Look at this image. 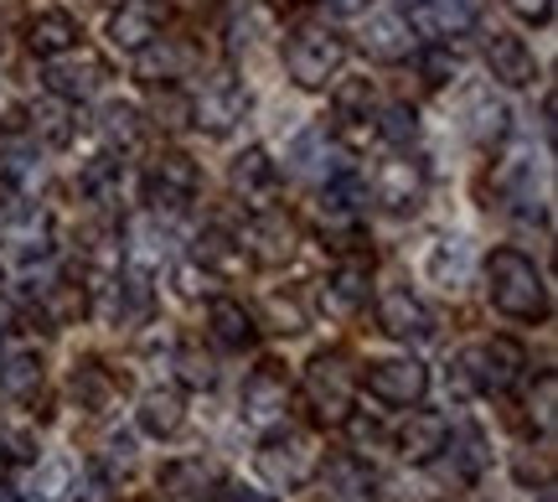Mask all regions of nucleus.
Wrapping results in <instances>:
<instances>
[{"label": "nucleus", "mask_w": 558, "mask_h": 502, "mask_svg": "<svg viewBox=\"0 0 558 502\" xmlns=\"http://www.w3.org/2000/svg\"><path fill=\"white\" fill-rule=\"evenodd\" d=\"M486 285H492V306L501 316H512V322H543L548 316V285L522 249H492Z\"/></svg>", "instance_id": "f257e3e1"}, {"label": "nucleus", "mask_w": 558, "mask_h": 502, "mask_svg": "<svg viewBox=\"0 0 558 502\" xmlns=\"http://www.w3.org/2000/svg\"><path fill=\"white\" fill-rule=\"evenodd\" d=\"M320 462H326V451L311 430H275L269 441L259 445V477L279 492H295V487L316 482Z\"/></svg>", "instance_id": "f03ea898"}, {"label": "nucleus", "mask_w": 558, "mask_h": 502, "mask_svg": "<svg viewBox=\"0 0 558 502\" xmlns=\"http://www.w3.org/2000/svg\"><path fill=\"white\" fill-rule=\"evenodd\" d=\"M347 62V37L326 21H305L295 26V37L284 47V68L300 88H326V79H337V68Z\"/></svg>", "instance_id": "7ed1b4c3"}, {"label": "nucleus", "mask_w": 558, "mask_h": 502, "mask_svg": "<svg viewBox=\"0 0 558 502\" xmlns=\"http://www.w3.org/2000/svg\"><path fill=\"white\" fill-rule=\"evenodd\" d=\"M352 389H357V379H352V362L341 352H316L305 362V404H311L316 425H347Z\"/></svg>", "instance_id": "20e7f679"}, {"label": "nucleus", "mask_w": 558, "mask_h": 502, "mask_svg": "<svg viewBox=\"0 0 558 502\" xmlns=\"http://www.w3.org/2000/svg\"><path fill=\"white\" fill-rule=\"evenodd\" d=\"M460 368H465L471 389H481V394H507V389L522 379V368H527V352H522V342H512V337H492V342H476V347H465Z\"/></svg>", "instance_id": "39448f33"}, {"label": "nucleus", "mask_w": 558, "mask_h": 502, "mask_svg": "<svg viewBox=\"0 0 558 502\" xmlns=\"http://www.w3.org/2000/svg\"><path fill=\"white\" fill-rule=\"evenodd\" d=\"M197 187H202L197 162L181 156V151H160L156 162H150V171H145V202H150V207H166V213L186 207V202L197 198Z\"/></svg>", "instance_id": "423d86ee"}, {"label": "nucleus", "mask_w": 558, "mask_h": 502, "mask_svg": "<svg viewBox=\"0 0 558 502\" xmlns=\"http://www.w3.org/2000/svg\"><path fill=\"white\" fill-rule=\"evenodd\" d=\"M239 243L259 264H290L300 249V223H295V213H284V207H259V213L248 218Z\"/></svg>", "instance_id": "0eeeda50"}, {"label": "nucleus", "mask_w": 558, "mask_h": 502, "mask_svg": "<svg viewBox=\"0 0 558 502\" xmlns=\"http://www.w3.org/2000/svg\"><path fill=\"white\" fill-rule=\"evenodd\" d=\"M362 383L383 404H418L429 394V368L414 358H383V362H367Z\"/></svg>", "instance_id": "6e6552de"}, {"label": "nucleus", "mask_w": 558, "mask_h": 502, "mask_svg": "<svg viewBox=\"0 0 558 502\" xmlns=\"http://www.w3.org/2000/svg\"><path fill=\"white\" fill-rule=\"evenodd\" d=\"M290 409V379L279 362H259L248 379H243V420L248 425H275Z\"/></svg>", "instance_id": "1a4fd4ad"}, {"label": "nucleus", "mask_w": 558, "mask_h": 502, "mask_svg": "<svg viewBox=\"0 0 558 502\" xmlns=\"http://www.w3.org/2000/svg\"><path fill=\"white\" fill-rule=\"evenodd\" d=\"M378 326L393 342H429L435 337V316H429V311L418 306L414 290H403V285H388L378 296Z\"/></svg>", "instance_id": "9d476101"}, {"label": "nucleus", "mask_w": 558, "mask_h": 502, "mask_svg": "<svg viewBox=\"0 0 558 502\" xmlns=\"http://www.w3.org/2000/svg\"><path fill=\"white\" fill-rule=\"evenodd\" d=\"M160 26H166L160 0H120V11L109 16V41L120 52H140V47H150L160 37Z\"/></svg>", "instance_id": "9b49d317"}, {"label": "nucleus", "mask_w": 558, "mask_h": 502, "mask_svg": "<svg viewBox=\"0 0 558 502\" xmlns=\"http://www.w3.org/2000/svg\"><path fill=\"white\" fill-rule=\"evenodd\" d=\"M445 445H450V420L435 415V409H414V415L399 425V456L403 462L424 466V462H435Z\"/></svg>", "instance_id": "f8f14e48"}, {"label": "nucleus", "mask_w": 558, "mask_h": 502, "mask_svg": "<svg viewBox=\"0 0 558 502\" xmlns=\"http://www.w3.org/2000/svg\"><path fill=\"white\" fill-rule=\"evenodd\" d=\"M243 109H248V99H243L239 83H233V79H213V83H202V99H192V124H202V130L222 135L233 120H243Z\"/></svg>", "instance_id": "ddd939ff"}, {"label": "nucleus", "mask_w": 558, "mask_h": 502, "mask_svg": "<svg viewBox=\"0 0 558 502\" xmlns=\"http://www.w3.org/2000/svg\"><path fill=\"white\" fill-rule=\"evenodd\" d=\"M218 466L213 462H202V456H186V462H166L160 466V477H156V487L166 492V498H177V502H207L213 492H218Z\"/></svg>", "instance_id": "4468645a"}, {"label": "nucleus", "mask_w": 558, "mask_h": 502, "mask_svg": "<svg viewBox=\"0 0 558 502\" xmlns=\"http://www.w3.org/2000/svg\"><path fill=\"white\" fill-rule=\"evenodd\" d=\"M486 62H492V79L507 83V88H527L538 79V62H533V47L512 32H492L486 41Z\"/></svg>", "instance_id": "2eb2a0df"}, {"label": "nucleus", "mask_w": 558, "mask_h": 502, "mask_svg": "<svg viewBox=\"0 0 558 502\" xmlns=\"http://www.w3.org/2000/svg\"><path fill=\"white\" fill-rule=\"evenodd\" d=\"M316 477H326V492L337 502H373L378 498V471L362 462V456H331V462H320Z\"/></svg>", "instance_id": "dca6fc26"}, {"label": "nucleus", "mask_w": 558, "mask_h": 502, "mask_svg": "<svg viewBox=\"0 0 558 502\" xmlns=\"http://www.w3.org/2000/svg\"><path fill=\"white\" fill-rule=\"evenodd\" d=\"M207 332H213V342L228 347V352H248V347L259 342V322H254V311H243V306L228 301V296H218V301L207 306Z\"/></svg>", "instance_id": "f3484780"}, {"label": "nucleus", "mask_w": 558, "mask_h": 502, "mask_svg": "<svg viewBox=\"0 0 558 502\" xmlns=\"http://www.w3.org/2000/svg\"><path fill=\"white\" fill-rule=\"evenodd\" d=\"M373 198H378L383 207H393V213L418 207V198H424V171H418V162H383L378 177H373Z\"/></svg>", "instance_id": "a211bd4d"}, {"label": "nucleus", "mask_w": 558, "mask_h": 502, "mask_svg": "<svg viewBox=\"0 0 558 502\" xmlns=\"http://www.w3.org/2000/svg\"><path fill=\"white\" fill-rule=\"evenodd\" d=\"M78 21L68 16V11H37V16L26 21V47L37 52V58H62V52H73L78 47Z\"/></svg>", "instance_id": "6ab92c4d"}, {"label": "nucleus", "mask_w": 558, "mask_h": 502, "mask_svg": "<svg viewBox=\"0 0 558 502\" xmlns=\"http://www.w3.org/2000/svg\"><path fill=\"white\" fill-rule=\"evenodd\" d=\"M104 79V62L94 52H78L73 62H52L47 68V88L58 94V99H88Z\"/></svg>", "instance_id": "aec40b11"}, {"label": "nucleus", "mask_w": 558, "mask_h": 502, "mask_svg": "<svg viewBox=\"0 0 558 502\" xmlns=\"http://www.w3.org/2000/svg\"><path fill=\"white\" fill-rule=\"evenodd\" d=\"M367 270H373V249H357V254L341 249V264H337V275H331V301H337V311L367 306Z\"/></svg>", "instance_id": "412c9836"}, {"label": "nucleus", "mask_w": 558, "mask_h": 502, "mask_svg": "<svg viewBox=\"0 0 558 502\" xmlns=\"http://www.w3.org/2000/svg\"><path fill=\"white\" fill-rule=\"evenodd\" d=\"M181 425H186V404H181V394H171V389H150V394L140 399V430H145V435L171 441Z\"/></svg>", "instance_id": "4be33fe9"}, {"label": "nucleus", "mask_w": 558, "mask_h": 502, "mask_svg": "<svg viewBox=\"0 0 558 502\" xmlns=\"http://www.w3.org/2000/svg\"><path fill=\"white\" fill-rule=\"evenodd\" d=\"M41 358L37 352H11V358L0 362V394L11 404H37L41 394Z\"/></svg>", "instance_id": "5701e85b"}, {"label": "nucleus", "mask_w": 558, "mask_h": 502, "mask_svg": "<svg viewBox=\"0 0 558 502\" xmlns=\"http://www.w3.org/2000/svg\"><path fill=\"white\" fill-rule=\"evenodd\" d=\"M367 52L383 62H403L414 52V26L403 16H373L367 21Z\"/></svg>", "instance_id": "b1692460"}, {"label": "nucleus", "mask_w": 558, "mask_h": 502, "mask_svg": "<svg viewBox=\"0 0 558 502\" xmlns=\"http://www.w3.org/2000/svg\"><path fill=\"white\" fill-rule=\"evenodd\" d=\"M135 58H140V79L145 83H177L181 73H186V62H192L181 47H171L166 37H156L150 47H140Z\"/></svg>", "instance_id": "393cba45"}, {"label": "nucleus", "mask_w": 558, "mask_h": 502, "mask_svg": "<svg viewBox=\"0 0 558 502\" xmlns=\"http://www.w3.org/2000/svg\"><path fill=\"white\" fill-rule=\"evenodd\" d=\"M197 264L202 270H218V275H239L243 243H233V234H222V228H207L197 239Z\"/></svg>", "instance_id": "a878e982"}, {"label": "nucleus", "mask_w": 558, "mask_h": 502, "mask_svg": "<svg viewBox=\"0 0 558 502\" xmlns=\"http://www.w3.org/2000/svg\"><path fill=\"white\" fill-rule=\"evenodd\" d=\"M83 311H88V296L73 280H52L37 301V316H47V322H78Z\"/></svg>", "instance_id": "bb28decb"}, {"label": "nucleus", "mask_w": 558, "mask_h": 502, "mask_svg": "<svg viewBox=\"0 0 558 502\" xmlns=\"http://www.w3.org/2000/svg\"><path fill=\"white\" fill-rule=\"evenodd\" d=\"M233 187H239L243 198H264V192L275 187V162H269V151L248 145L239 162H233Z\"/></svg>", "instance_id": "cd10ccee"}, {"label": "nucleus", "mask_w": 558, "mask_h": 502, "mask_svg": "<svg viewBox=\"0 0 558 502\" xmlns=\"http://www.w3.org/2000/svg\"><path fill=\"white\" fill-rule=\"evenodd\" d=\"M32 130H37L47 145H68V141H73V130H78V124H73V104L52 94L47 104H37V109H32Z\"/></svg>", "instance_id": "c85d7f7f"}, {"label": "nucleus", "mask_w": 558, "mask_h": 502, "mask_svg": "<svg viewBox=\"0 0 558 502\" xmlns=\"http://www.w3.org/2000/svg\"><path fill=\"white\" fill-rule=\"evenodd\" d=\"M150 115H156L160 130H186L192 124V94L177 88V83H160L150 94Z\"/></svg>", "instance_id": "c756f323"}, {"label": "nucleus", "mask_w": 558, "mask_h": 502, "mask_svg": "<svg viewBox=\"0 0 558 502\" xmlns=\"http://www.w3.org/2000/svg\"><path fill=\"white\" fill-rule=\"evenodd\" d=\"M357 202H362L357 181L337 177V181H326V192H320V213L331 223H341V228H352V223H357Z\"/></svg>", "instance_id": "7c9ffc66"}, {"label": "nucleus", "mask_w": 558, "mask_h": 502, "mask_svg": "<svg viewBox=\"0 0 558 502\" xmlns=\"http://www.w3.org/2000/svg\"><path fill=\"white\" fill-rule=\"evenodd\" d=\"M177 373H181L186 389H213V383H218V362L207 358L197 342H181L177 347Z\"/></svg>", "instance_id": "2f4dec72"}, {"label": "nucleus", "mask_w": 558, "mask_h": 502, "mask_svg": "<svg viewBox=\"0 0 558 502\" xmlns=\"http://www.w3.org/2000/svg\"><path fill=\"white\" fill-rule=\"evenodd\" d=\"M73 394H78L88 409H104V404L114 399V379L104 373L99 362H83V368H73Z\"/></svg>", "instance_id": "473e14b6"}, {"label": "nucleus", "mask_w": 558, "mask_h": 502, "mask_svg": "<svg viewBox=\"0 0 558 502\" xmlns=\"http://www.w3.org/2000/svg\"><path fill=\"white\" fill-rule=\"evenodd\" d=\"M554 404H558V379H554V373H538V394L527 399V420L538 425L543 441L554 435Z\"/></svg>", "instance_id": "72a5a7b5"}, {"label": "nucleus", "mask_w": 558, "mask_h": 502, "mask_svg": "<svg viewBox=\"0 0 558 502\" xmlns=\"http://www.w3.org/2000/svg\"><path fill=\"white\" fill-rule=\"evenodd\" d=\"M471 109H476V120H471V135H476L481 145H492V141H501V135H507V109H501V104H492L486 94H481Z\"/></svg>", "instance_id": "f704fd0d"}, {"label": "nucleus", "mask_w": 558, "mask_h": 502, "mask_svg": "<svg viewBox=\"0 0 558 502\" xmlns=\"http://www.w3.org/2000/svg\"><path fill=\"white\" fill-rule=\"evenodd\" d=\"M383 141H393V145H403V141H414V130H418V115L409 109V104H388L383 109V120L373 124Z\"/></svg>", "instance_id": "c9c22d12"}, {"label": "nucleus", "mask_w": 558, "mask_h": 502, "mask_svg": "<svg viewBox=\"0 0 558 502\" xmlns=\"http://www.w3.org/2000/svg\"><path fill=\"white\" fill-rule=\"evenodd\" d=\"M373 109V83L367 79H352L337 88V120H367Z\"/></svg>", "instance_id": "e433bc0d"}, {"label": "nucleus", "mask_w": 558, "mask_h": 502, "mask_svg": "<svg viewBox=\"0 0 558 502\" xmlns=\"http://www.w3.org/2000/svg\"><path fill=\"white\" fill-rule=\"evenodd\" d=\"M264 316H269V332H284V337L305 332V311H300V301H290V296H269V301H264Z\"/></svg>", "instance_id": "4c0bfd02"}, {"label": "nucleus", "mask_w": 558, "mask_h": 502, "mask_svg": "<svg viewBox=\"0 0 558 502\" xmlns=\"http://www.w3.org/2000/svg\"><path fill=\"white\" fill-rule=\"evenodd\" d=\"M104 130H109L120 145H135L140 141V115L130 104H109V109H104Z\"/></svg>", "instance_id": "58836bf2"}, {"label": "nucleus", "mask_w": 558, "mask_h": 502, "mask_svg": "<svg viewBox=\"0 0 558 502\" xmlns=\"http://www.w3.org/2000/svg\"><path fill=\"white\" fill-rule=\"evenodd\" d=\"M120 177V162H109V156H99V162H88V171H83V192L88 198H104L109 192V181Z\"/></svg>", "instance_id": "ea45409f"}, {"label": "nucleus", "mask_w": 558, "mask_h": 502, "mask_svg": "<svg viewBox=\"0 0 558 502\" xmlns=\"http://www.w3.org/2000/svg\"><path fill=\"white\" fill-rule=\"evenodd\" d=\"M450 73H456V52H445V47H429V52H424V83H445L450 79Z\"/></svg>", "instance_id": "a19ab883"}, {"label": "nucleus", "mask_w": 558, "mask_h": 502, "mask_svg": "<svg viewBox=\"0 0 558 502\" xmlns=\"http://www.w3.org/2000/svg\"><path fill=\"white\" fill-rule=\"evenodd\" d=\"M501 5L518 21H527V26H543V21L554 16V0H501Z\"/></svg>", "instance_id": "79ce46f5"}, {"label": "nucleus", "mask_w": 558, "mask_h": 502, "mask_svg": "<svg viewBox=\"0 0 558 502\" xmlns=\"http://www.w3.org/2000/svg\"><path fill=\"white\" fill-rule=\"evenodd\" d=\"M0 456L5 462H37V451H32L26 435H0Z\"/></svg>", "instance_id": "37998d69"}, {"label": "nucleus", "mask_w": 558, "mask_h": 502, "mask_svg": "<svg viewBox=\"0 0 558 502\" xmlns=\"http://www.w3.org/2000/svg\"><path fill=\"white\" fill-rule=\"evenodd\" d=\"M331 11H341V16H352V11H367V0H326Z\"/></svg>", "instance_id": "c03bdc74"}, {"label": "nucleus", "mask_w": 558, "mask_h": 502, "mask_svg": "<svg viewBox=\"0 0 558 502\" xmlns=\"http://www.w3.org/2000/svg\"><path fill=\"white\" fill-rule=\"evenodd\" d=\"M538 502H554V492H538Z\"/></svg>", "instance_id": "a18cd8bd"}, {"label": "nucleus", "mask_w": 558, "mask_h": 502, "mask_svg": "<svg viewBox=\"0 0 558 502\" xmlns=\"http://www.w3.org/2000/svg\"><path fill=\"white\" fill-rule=\"evenodd\" d=\"M403 5H409V11H414V5H424V0H403Z\"/></svg>", "instance_id": "49530a36"}, {"label": "nucleus", "mask_w": 558, "mask_h": 502, "mask_svg": "<svg viewBox=\"0 0 558 502\" xmlns=\"http://www.w3.org/2000/svg\"><path fill=\"white\" fill-rule=\"evenodd\" d=\"M0 332H5V326H0Z\"/></svg>", "instance_id": "de8ad7c7"}]
</instances>
